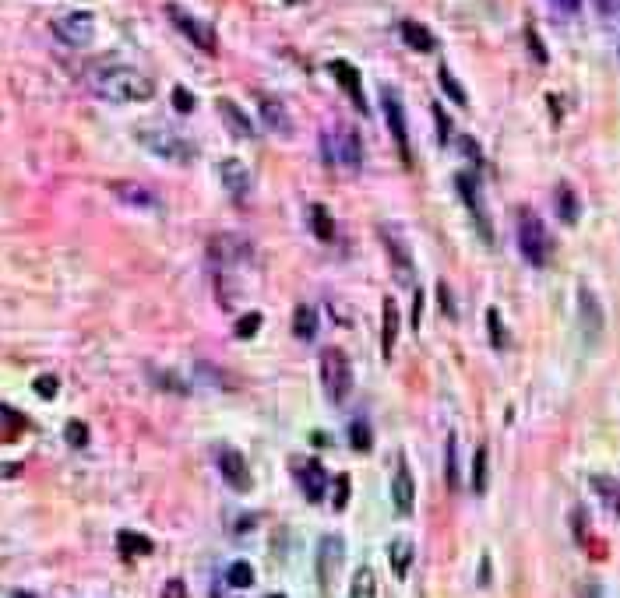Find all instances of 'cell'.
Returning a JSON list of instances; mask_svg holds the SVG:
<instances>
[{"label": "cell", "instance_id": "cell-1", "mask_svg": "<svg viewBox=\"0 0 620 598\" xmlns=\"http://www.w3.org/2000/svg\"><path fill=\"white\" fill-rule=\"evenodd\" d=\"M92 92L106 102H148L155 96V85L148 74L127 67V64H109L89 74Z\"/></svg>", "mask_w": 620, "mask_h": 598}, {"label": "cell", "instance_id": "cell-2", "mask_svg": "<svg viewBox=\"0 0 620 598\" xmlns=\"http://www.w3.org/2000/svg\"><path fill=\"white\" fill-rule=\"evenodd\" d=\"M321 148H324V159H328L335 169L360 173V166H363V141H360V134H356L349 123H331V127H324Z\"/></svg>", "mask_w": 620, "mask_h": 598}, {"label": "cell", "instance_id": "cell-3", "mask_svg": "<svg viewBox=\"0 0 620 598\" xmlns=\"http://www.w3.org/2000/svg\"><path fill=\"white\" fill-rule=\"evenodd\" d=\"M518 247H521V257L532 268H546L553 243H550V232H546L543 218L532 215L528 208H518Z\"/></svg>", "mask_w": 620, "mask_h": 598}, {"label": "cell", "instance_id": "cell-4", "mask_svg": "<svg viewBox=\"0 0 620 598\" xmlns=\"http://www.w3.org/2000/svg\"><path fill=\"white\" fill-rule=\"evenodd\" d=\"M321 384L331 405H342L353 395V363L342 349H321Z\"/></svg>", "mask_w": 620, "mask_h": 598}, {"label": "cell", "instance_id": "cell-5", "mask_svg": "<svg viewBox=\"0 0 620 598\" xmlns=\"http://www.w3.org/2000/svg\"><path fill=\"white\" fill-rule=\"evenodd\" d=\"M138 141L145 145V148H152L159 159H170V162H191L194 159V145L184 137V134H177V130H170V127H145V130H138Z\"/></svg>", "mask_w": 620, "mask_h": 598}, {"label": "cell", "instance_id": "cell-6", "mask_svg": "<svg viewBox=\"0 0 620 598\" xmlns=\"http://www.w3.org/2000/svg\"><path fill=\"white\" fill-rule=\"evenodd\" d=\"M254 257V247L243 239V236H236V232H226V236H215L211 243H208V264L215 268V271H233V268H240V264H247Z\"/></svg>", "mask_w": 620, "mask_h": 598}, {"label": "cell", "instance_id": "cell-7", "mask_svg": "<svg viewBox=\"0 0 620 598\" xmlns=\"http://www.w3.org/2000/svg\"><path fill=\"white\" fill-rule=\"evenodd\" d=\"M381 106H384L388 130H392V137H395V145H399V152H402V162L409 166V162H413V148H409V127H406V109H402L399 92L381 89Z\"/></svg>", "mask_w": 620, "mask_h": 598}, {"label": "cell", "instance_id": "cell-8", "mask_svg": "<svg viewBox=\"0 0 620 598\" xmlns=\"http://www.w3.org/2000/svg\"><path fill=\"white\" fill-rule=\"evenodd\" d=\"M53 35L67 46H89L96 35V18L89 11H71V14L53 21Z\"/></svg>", "mask_w": 620, "mask_h": 598}, {"label": "cell", "instance_id": "cell-9", "mask_svg": "<svg viewBox=\"0 0 620 598\" xmlns=\"http://www.w3.org/2000/svg\"><path fill=\"white\" fill-rule=\"evenodd\" d=\"M166 14H170V21L198 46V50H205V53H215L218 50V43H215V32H211V25H205L201 18H194V14H187L180 4H170L166 7Z\"/></svg>", "mask_w": 620, "mask_h": 598}, {"label": "cell", "instance_id": "cell-10", "mask_svg": "<svg viewBox=\"0 0 620 598\" xmlns=\"http://www.w3.org/2000/svg\"><path fill=\"white\" fill-rule=\"evenodd\" d=\"M381 239H384V247H388V257H392V264H395L399 282L409 286L413 275H416V268H413V250H409L406 236H402L395 225H381Z\"/></svg>", "mask_w": 620, "mask_h": 598}, {"label": "cell", "instance_id": "cell-11", "mask_svg": "<svg viewBox=\"0 0 620 598\" xmlns=\"http://www.w3.org/2000/svg\"><path fill=\"white\" fill-rule=\"evenodd\" d=\"M342 560H345V542L338 535H324L321 538V549H317V581H321V592L324 595L331 592V577L342 567Z\"/></svg>", "mask_w": 620, "mask_h": 598}, {"label": "cell", "instance_id": "cell-12", "mask_svg": "<svg viewBox=\"0 0 620 598\" xmlns=\"http://www.w3.org/2000/svg\"><path fill=\"white\" fill-rule=\"evenodd\" d=\"M218 472L229 483V490H236V493L250 490V468H247V458L236 447H222L218 451Z\"/></svg>", "mask_w": 620, "mask_h": 598}, {"label": "cell", "instance_id": "cell-13", "mask_svg": "<svg viewBox=\"0 0 620 598\" xmlns=\"http://www.w3.org/2000/svg\"><path fill=\"white\" fill-rule=\"evenodd\" d=\"M258 113H261V123L272 134H282V137L293 134V116H289V109H286L282 99H275L268 92H258Z\"/></svg>", "mask_w": 620, "mask_h": 598}, {"label": "cell", "instance_id": "cell-14", "mask_svg": "<svg viewBox=\"0 0 620 598\" xmlns=\"http://www.w3.org/2000/svg\"><path fill=\"white\" fill-rule=\"evenodd\" d=\"M455 191H458V194H462V201L469 204V215L476 218V225H480L483 239H487V243H494V225H490V218H487V211H483V204H480V194H476V176H472V173H458V176H455Z\"/></svg>", "mask_w": 620, "mask_h": 598}, {"label": "cell", "instance_id": "cell-15", "mask_svg": "<svg viewBox=\"0 0 620 598\" xmlns=\"http://www.w3.org/2000/svg\"><path fill=\"white\" fill-rule=\"evenodd\" d=\"M218 176H222V187H226V194L233 201H247V194H250V187H254V176H250V169L240 162V159H226L222 166H218Z\"/></svg>", "mask_w": 620, "mask_h": 598}, {"label": "cell", "instance_id": "cell-16", "mask_svg": "<svg viewBox=\"0 0 620 598\" xmlns=\"http://www.w3.org/2000/svg\"><path fill=\"white\" fill-rule=\"evenodd\" d=\"M392 503L402 517H413V507H416V483H413V472H409V461L402 458L399 468H395V479H392Z\"/></svg>", "mask_w": 620, "mask_h": 598}, {"label": "cell", "instance_id": "cell-17", "mask_svg": "<svg viewBox=\"0 0 620 598\" xmlns=\"http://www.w3.org/2000/svg\"><path fill=\"white\" fill-rule=\"evenodd\" d=\"M331 67V74H335V81L349 92V99H353V106L360 109V113H367V99H363V81H360V71L349 64V60H331L328 64Z\"/></svg>", "mask_w": 620, "mask_h": 598}, {"label": "cell", "instance_id": "cell-18", "mask_svg": "<svg viewBox=\"0 0 620 598\" xmlns=\"http://www.w3.org/2000/svg\"><path fill=\"white\" fill-rule=\"evenodd\" d=\"M578 313H582V327H585V338H599L603 334V306H599V299H596V293L592 289H578Z\"/></svg>", "mask_w": 620, "mask_h": 598}, {"label": "cell", "instance_id": "cell-19", "mask_svg": "<svg viewBox=\"0 0 620 598\" xmlns=\"http://www.w3.org/2000/svg\"><path fill=\"white\" fill-rule=\"evenodd\" d=\"M300 486H304V497L310 503H321L324 500V490H328V475H324V465L310 458L307 465L300 468Z\"/></svg>", "mask_w": 620, "mask_h": 598}, {"label": "cell", "instance_id": "cell-20", "mask_svg": "<svg viewBox=\"0 0 620 598\" xmlns=\"http://www.w3.org/2000/svg\"><path fill=\"white\" fill-rule=\"evenodd\" d=\"M381 310H384V324H381V356L392 359L395 338H399V306H395V296H384Z\"/></svg>", "mask_w": 620, "mask_h": 598}, {"label": "cell", "instance_id": "cell-21", "mask_svg": "<svg viewBox=\"0 0 620 598\" xmlns=\"http://www.w3.org/2000/svg\"><path fill=\"white\" fill-rule=\"evenodd\" d=\"M399 32H402V43H406L409 50H416V53H430V50H437L433 32H430V28H423V25H419V21H413V18H406V21L399 25Z\"/></svg>", "mask_w": 620, "mask_h": 598}, {"label": "cell", "instance_id": "cell-22", "mask_svg": "<svg viewBox=\"0 0 620 598\" xmlns=\"http://www.w3.org/2000/svg\"><path fill=\"white\" fill-rule=\"evenodd\" d=\"M218 113H222L226 127H229L236 137H254V120H250L233 99H218Z\"/></svg>", "mask_w": 620, "mask_h": 598}, {"label": "cell", "instance_id": "cell-23", "mask_svg": "<svg viewBox=\"0 0 620 598\" xmlns=\"http://www.w3.org/2000/svg\"><path fill=\"white\" fill-rule=\"evenodd\" d=\"M553 201H557V215H560V222H564V225H575V222L582 218V204H578V194H575L568 184H560V187L553 191Z\"/></svg>", "mask_w": 620, "mask_h": 598}, {"label": "cell", "instance_id": "cell-24", "mask_svg": "<svg viewBox=\"0 0 620 598\" xmlns=\"http://www.w3.org/2000/svg\"><path fill=\"white\" fill-rule=\"evenodd\" d=\"M113 194L123 201V204H131V208H155V194L145 191L141 184H116Z\"/></svg>", "mask_w": 620, "mask_h": 598}, {"label": "cell", "instance_id": "cell-25", "mask_svg": "<svg viewBox=\"0 0 620 598\" xmlns=\"http://www.w3.org/2000/svg\"><path fill=\"white\" fill-rule=\"evenodd\" d=\"M388 560H392V574L402 581V577L409 574V563H413V542H409V538H395Z\"/></svg>", "mask_w": 620, "mask_h": 598}, {"label": "cell", "instance_id": "cell-26", "mask_svg": "<svg viewBox=\"0 0 620 598\" xmlns=\"http://www.w3.org/2000/svg\"><path fill=\"white\" fill-rule=\"evenodd\" d=\"M310 229H314V236L321 243H331L335 239V222H331V215H328L324 204H310Z\"/></svg>", "mask_w": 620, "mask_h": 598}, {"label": "cell", "instance_id": "cell-27", "mask_svg": "<svg viewBox=\"0 0 620 598\" xmlns=\"http://www.w3.org/2000/svg\"><path fill=\"white\" fill-rule=\"evenodd\" d=\"M116 546H120L123 556H148V553L155 549L152 538H148V535H138V531H120V535H116Z\"/></svg>", "mask_w": 620, "mask_h": 598}, {"label": "cell", "instance_id": "cell-28", "mask_svg": "<svg viewBox=\"0 0 620 598\" xmlns=\"http://www.w3.org/2000/svg\"><path fill=\"white\" fill-rule=\"evenodd\" d=\"M293 331H297V338H304V342H310V338L317 334V313H314V306H307V303L297 306V313H293Z\"/></svg>", "mask_w": 620, "mask_h": 598}, {"label": "cell", "instance_id": "cell-29", "mask_svg": "<svg viewBox=\"0 0 620 598\" xmlns=\"http://www.w3.org/2000/svg\"><path fill=\"white\" fill-rule=\"evenodd\" d=\"M349 598H377V577L370 567H360L353 574V588H349Z\"/></svg>", "mask_w": 620, "mask_h": 598}, {"label": "cell", "instance_id": "cell-30", "mask_svg": "<svg viewBox=\"0 0 620 598\" xmlns=\"http://www.w3.org/2000/svg\"><path fill=\"white\" fill-rule=\"evenodd\" d=\"M487 458H490V454H487V447L480 444V447H476V458H472V493H476V497L487 493V479H490Z\"/></svg>", "mask_w": 620, "mask_h": 598}, {"label": "cell", "instance_id": "cell-31", "mask_svg": "<svg viewBox=\"0 0 620 598\" xmlns=\"http://www.w3.org/2000/svg\"><path fill=\"white\" fill-rule=\"evenodd\" d=\"M226 581H229L233 588H250V585H254V567H250L247 560H236V563L226 570Z\"/></svg>", "mask_w": 620, "mask_h": 598}, {"label": "cell", "instance_id": "cell-32", "mask_svg": "<svg viewBox=\"0 0 620 598\" xmlns=\"http://www.w3.org/2000/svg\"><path fill=\"white\" fill-rule=\"evenodd\" d=\"M349 444H353V451H370V444H374V436H370V426L363 422V419H356L353 426H349Z\"/></svg>", "mask_w": 620, "mask_h": 598}, {"label": "cell", "instance_id": "cell-33", "mask_svg": "<svg viewBox=\"0 0 620 598\" xmlns=\"http://www.w3.org/2000/svg\"><path fill=\"white\" fill-rule=\"evenodd\" d=\"M437 78H441V89H444V92L455 99V106H469V96H465V89L455 81V74H451L448 67H441V74H437Z\"/></svg>", "mask_w": 620, "mask_h": 598}, {"label": "cell", "instance_id": "cell-34", "mask_svg": "<svg viewBox=\"0 0 620 598\" xmlns=\"http://www.w3.org/2000/svg\"><path fill=\"white\" fill-rule=\"evenodd\" d=\"M487 327H490V342H494V349H508V334H504V320H501V313L490 306L487 310Z\"/></svg>", "mask_w": 620, "mask_h": 598}, {"label": "cell", "instance_id": "cell-35", "mask_svg": "<svg viewBox=\"0 0 620 598\" xmlns=\"http://www.w3.org/2000/svg\"><path fill=\"white\" fill-rule=\"evenodd\" d=\"M64 436H67L71 447H85V444H89V429H85L82 419H71V422L64 426Z\"/></svg>", "mask_w": 620, "mask_h": 598}, {"label": "cell", "instance_id": "cell-36", "mask_svg": "<svg viewBox=\"0 0 620 598\" xmlns=\"http://www.w3.org/2000/svg\"><path fill=\"white\" fill-rule=\"evenodd\" d=\"M448 486L458 490V440H455V433L448 436Z\"/></svg>", "mask_w": 620, "mask_h": 598}, {"label": "cell", "instance_id": "cell-37", "mask_svg": "<svg viewBox=\"0 0 620 598\" xmlns=\"http://www.w3.org/2000/svg\"><path fill=\"white\" fill-rule=\"evenodd\" d=\"M32 388H35V395H39V398H57V391H60V380H57V377H53V373H43V377H35V384H32Z\"/></svg>", "mask_w": 620, "mask_h": 598}, {"label": "cell", "instance_id": "cell-38", "mask_svg": "<svg viewBox=\"0 0 620 598\" xmlns=\"http://www.w3.org/2000/svg\"><path fill=\"white\" fill-rule=\"evenodd\" d=\"M592 486L599 490V497L607 500V507H610V510L617 507V486H614V479H607V475H592Z\"/></svg>", "mask_w": 620, "mask_h": 598}, {"label": "cell", "instance_id": "cell-39", "mask_svg": "<svg viewBox=\"0 0 620 598\" xmlns=\"http://www.w3.org/2000/svg\"><path fill=\"white\" fill-rule=\"evenodd\" d=\"M349 475H338L335 479V497H331V503H335V510H345V503H349Z\"/></svg>", "mask_w": 620, "mask_h": 598}, {"label": "cell", "instance_id": "cell-40", "mask_svg": "<svg viewBox=\"0 0 620 598\" xmlns=\"http://www.w3.org/2000/svg\"><path fill=\"white\" fill-rule=\"evenodd\" d=\"M258 327H261V313H247V317H240L236 334L240 338H250V334H258Z\"/></svg>", "mask_w": 620, "mask_h": 598}, {"label": "cell", "instance_id": "cell-41", "mask_svg": "<svg viewBox=\"0 0 620 598\" xmlns=\"http://www.w3.org/2000/svg\"><path fill=\"white\" fill-rule=\"evenodd\" d=\"M433 120H437V141L448 145V141H451V127H448V116H444L441 106H433Z\"/></svg>", "mask_w": 620, "mask_h": 598}, {"label": "cell", "instance_id": "cell-42", "mask_svg": "<svg viewBox=\"0 0 620 598\" xmlns=\"http://www.w3.org/2000/svg\"><path fill=\"white\" fill-rule=\"evenodd\" d=\"M173 106H177L180 113H191V109H194V96L180 85V89H173Z\"/></svg>", "mask_w": 620, "mask_h": 598}, {"label": "cell", "instance_id": "cell-43", "mask_svg": "<svg viewBox=\"0 0 620 598\" xmlns=\"http://www.w3.org/2000/svg\"><path fill=\"white\" fill-rule=\"evenodd\" d=\"M437 296H441V310H444V317H451V320H455V299H451V289H448L444 282L437 286Z\"/></svg>", "mask_w": 620, "mask_h": 598}, {"label": "cell", "instance_id": "cell-44", "mask_svg": "<svg viewBox=\"0 0 620 598\" xmlns=\"http://www.w3.org/2000/svg\"><path fill=\"white\" fill-rule=\"evenodd\" d=\"M525 39H528V50H532V57H536L539 64H546V50H543V43H539V35H536V32L528 28V32H525Z\"/></svg>", "mask_w": 620, "mask_h": 598}, {"label": "cell", "instance_id": "cell-45", "mask_svg": "<svg viewBox=\"0 0 620 598\" xmlns=\"http://www.w3.org/2000/svg\"><path fill=\"white\" fill-rule=\"evenodd\" d=\"M458 145L465 148V155H469L472 162H483V155H480V148H476V141H472V137H458Z\"/></svg>", "mask_w": 620, "mask_h": 598}, {"label": "cell", "instance_id": "cell-46", "mask_svg": "<svg viewBox=\"0 0 620 598\" xmlns=\"http://www.w3.org/2000/svg\"><path fill=\"white\" fill-rule=\"evenodd\" d=\"M162 598H187V592H184V581H170V585H166V592H162Z\"/></svg>", "mask_w": 620, "mask_h": 598}, {"label": "cell", "instance_id": "cell-47", "mask_svg": "<svg viewBox=\"0 0 620 598\" xmlns=\"http://www.w3.org/2000/svg\"><path fill=\"white\" fill-rule=\"evenodd\" d=\"M553 7H557V11H564V14H578L582 0H553Z\"/></svg>", "mask_w": 620, "mask_h": 598}, {"label": "cell", "instance_id": "cell-48", "mask_svg": "<svg viewBox=\"0 0 620 598\" xmlns=\"http://www.w3.org/2000/svg\"><path fill=\"white\" fill-rule=\"evenodd\" d=\"M582 598H603V588H599L596 581H585V585H582Z\"/></svg>", "mask_w": 620, "mask_h": 598}, {"label": "cell", "instance_id": "cell-49", "mask_svg": "<svg viewBox=\"0 0 620 598\" xmlns=\"http://www.w3.org/2000/svg\"><path fill=\"white\" fill-rule=\"evenodd\" d=\"M413 313H416V327H423V296L416 293V306H413Z\"/></svg>", "mask_w": 620, "mask_h": 598}, {"label": "cell", "instance_id": "cell-50", "mask_svg": "<svg viewBox=\"0 0 620 598\" xmlns=\"http://www.w3.org/2000/svg\"><path fill=\"white\" fill-rule=\"evenodd\" d=\"M14 598H35V595H28V592H14Z\"/></svg>", "mask_w": 620, "mask_h": 598}, {"label": "cell", "instance_id": "cell-51", "mask_svg": "<svg viewBox=\"0 0 620 598\" xmlns=\"http://www.w3.org/2000/svg\"><path fill=\"white\" fill-rule=\"evenodd\" d=\"M268 598H286V595H268Z\"/></svg>", "mask_w": 620, "mask_h": 598}, {"label": "cell", "instance_id": "cell-52", "mask_svg": "<svg viewBox=\"0 0 620 598\" xmlns=\"http://www.w3.org/2000/svg\"><path fill=\"white\" fill-rule=\"evenodd\" d=\"M286 4H293V0H286Z\"/></svg>", "mask_w": 620, "mask_h": 598}]
</instances>
